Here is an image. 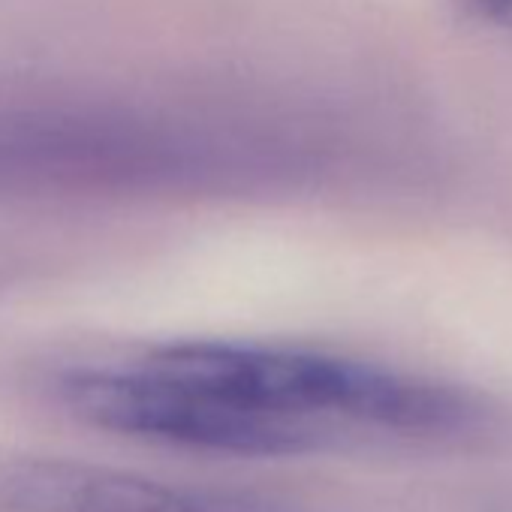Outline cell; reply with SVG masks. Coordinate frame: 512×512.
I'll use <instances>...</instances> for the list:
<instances>
[{
    "mask_svg": "<svg viewBox=\"0 0 512 512\" xmlns=\"http://www.w3.org/2000/svg\"><path fill=\"white\" fill-rule=\"evenodd\" d=\"M142 359L235 407L281 419L341 416L401 431H437L470 416V404L446 386L326 353L178 341Z\"/></svg>",
    "mask_w": 512,
    "mask_h": 512,
    "instance_id": "obj_1",
    "label": "cell"
},
{
    "mask_svg": "<svg viewBox=\"0 0 512 512\" xmlns=\"http://www.w3.org/2000/svg\"><path fill=\"white\" fill-rule=\"evenodd\" d=\"M64 404L88 425L205 452L287 455L320 440L311 422L235 407L151 362L124 368H82L61 380Z\"/></svg>",
    "mask_w": 512,
    "mask_h": 512,
    "instance_id": "obj_2",
    "label": "cell"
},
{
    "mask_svg": "<svg viewBox=\"0 0 512 512\" xmlns=\"http://www.w3.org/2000/svg\"><path fill=\"white\" fill-rule=\"evenodd\" d=\"M157 145L115 115L85 109H0V190L91 193L154 169Z\"/></svg>",
    "mask_w": 512,
    "mask_h": 512,
    "instance_id": "obj_3",
    "label": "cell"
},
{
    "mask_svg": "<svg viewBox=\"0 0 512 512\" xmlns=\"http://www.w3.org/2000/svg\"><path fill=\"white\" fill-rule=\"evenodd\" d=\"M0 512H287L253 494L193 488L70 458L0 467Z\"/></svg>",
    "mask_w": 512,
    "mask_h": 512,
    "instance_id": "obj_4",
    "label": "cell"
},
{
    "mask_svg": "<svg viewBox=\"0 0 512 512\" xmlns=\"http://www.w3.org/2000/svg\"><path fill=\"white\" fill-rule=\"evenodd\" d=\"M464 7L485 25L512 34V0H464Z\"/></svg>",
    "mask_w": 512,
    "mask_h": 512,
    "instance_id": "obj_5",
    "label": "cell"
}]
</instances>
